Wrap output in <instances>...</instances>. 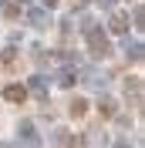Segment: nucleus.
<instances>
[{"instance_id": "nucleus-1", "label": "nucleus", "mask_w": 145, "mask_h": 148, "mask_svg": "<svg viewBox=\"0 0 145 148\" xmlns=\"http://www.w3.org/2000/svg\"><path fill=\"white\" fill-rule=\"evenodd\" d=\"M84 34H88V47H91L95 57H105V54H108V37H105V34H98L95 27H88Z\"/></svg>"}, {"instance_id": "nucleus-2", "label": "nucleus", "mask_w": 145, "mask_h": 148, "mask_svg": "<svg viewBox=\"0 0 145 148\" xmlns=\"http://www.w3.org/2000/svg\"><path fill=\"white\" fill-rule=\"evenodd\" d=\"M3 98H7V101H14V104H20L24 98H27V91H24L20 84H10V88H3Z\"/></svg>"}, {"instance_id": "nucleus-3", "label": "nucleus", "mask_w": 145, "mask_h": 148, "mask_svg": "<svg viewBox=\"0 0 145 148\" xmlns=\"http://www.w3.org/2000/svg\"><path fill=\"white\" fill-rule=\"evenodd\" d=\"M111 30L115 34H128V14L125 10H118L115 17H111Z\"/></svg>"}, {"instance_id": "nucleus-4", "label": "nucleus", "mask_w": 145, "mask_h": 148, "mask_svg": "<svg viewBox=\"0 0 145 148\" xmlns=\"http://www.w3.org/2000/svg\"><path fill=\"white\" fill-rule=\"evenodd\" d=\"M98 111H101V118H115V101H111V98H105V101L98 104Z\"/></svg>"}, {"instance_id": "nucleus-5", "label": "nucleus", "mask_w": 145, "mask_h": 148, "mask_svg": "<svg viewBox=\"0 0 145 148\" xmlns=\"http://www.w3.org/2000/svg\"><path fill=\"white\" fill-rule=\"evenodd\" d=\"M68 111H71V118H81L84 111H88V104H84L81 98H74V101H71V108H68Z\"/></svg>"}, {"instance_id": "nucleus-6", "label": "nucleus", "mask_w": 145, "mask_h": 148, "mask_svg": "<svg viewBox=\"0 0 145 148\" xmlns=\"http://www.w3.org/2000/svg\"><path fill=\"white\" fill-rule=\"evenodd\" d=\"M30 20H34L37 27H44V24H47V17H44V14H41V10H34V14H30Z\"/></svg>"}, {"instance_id": "nucleus-7", "label": "nucleus", "mask_w": 145, "mask_h": 148, "mask_svg": "<svg viewBox=\"0 0 145 148\" xmlns=\"http://www.w3.org/2000/svg\"><path fill=\"white\" fill-rule=\"evenodd\" d=\"M54 3H57V0H44V7H54Z\"/></svg>"}]
</instances>
